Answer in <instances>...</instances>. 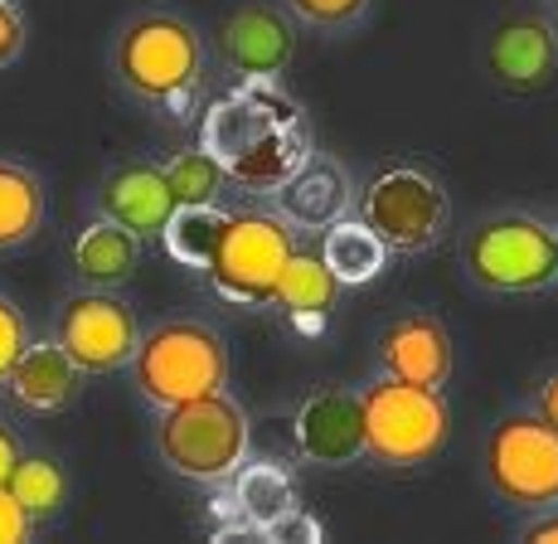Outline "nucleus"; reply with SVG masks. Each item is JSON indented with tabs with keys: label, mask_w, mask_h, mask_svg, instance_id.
Here are the masks:
<instances>
[{
	"label": "nucleus",
	"mask_w": 558,
	"mask_h": 544,
	"mask_svg": "<svg viewBox=\"0 0 558 544\" xmlns=\"http://www.w3.org/2000/svg\"><path fill=\"white\" fill-rule=\"evenodd\" d=\"M29 45V20L20 0H0V69H10Z\"/></svg>",
	"instance_id": "29"
},
{
	"label": "nucleus",
	"mask_w": 558,
	"mask_h": 544,
	"mask_svg": "<svg viewBox=\"0 0 558 544\" xmlns=\"http://www.w3.org/2000/svg\"><path fill=\"white\" fill-rule=\"evenodd\" d=\"M160 176H166L175 205H219V190L229 185V180H223V166L214 161L204 146L170 152L166 166H160Z\"/></svg>",
	"instance_id": "25"
},
{
	"label": "nucleus",
	"mask_w": 558,
	"mask_h": 544,
	"mask_svg": "<svg viewBox=\"0 0 558 544\" xmlns=\"http://www.w3.org/2000/svg\"><path fill=\"white\" fill-rule=\"evenodd\" d=\"M379 375L442 389L452 379V336H447V326L427 312L389 322L379 336Z\"/></svg>",
	"instance_id": "15"
},
{
	"label": "nucleus",
	"mask_w": 558,
	"mask_h": 544,
	"mask_svg": "<svg viewBox=\"0 0 558 544\" xmlns=\"http://www.w3.org/2000/svg\"><path fill=\"white\" fill-rule=\"evenodd\" d=\"M292 249H296V233L272 209H229L223 239L214 249L204 277H209L214 297H223L229 306L257 312V306H272L277 277H282Z\"/></svg>",
	"instance_id": "7"
},
{
	"label": "nucleus",
	"mask_w": 558,
	"mask_h": 544,
	"mask_svg": "<svg viewBox=\"0 0 558 544\" xmlns=\"http://www.w3.org/2000/svg\"><path fill=\"white\" fill-rule=\"evenodd\" d=\"M78 384H83V370L73 365L59 340H29L5 375L10 399L29 413H53L63 403H73Z\"/></svg>",
	"instance_id": "17"
},
{
	"label": "nucleus",
	"mask_w": 558,
	"mask_h": 544,
	"mask_svg": "<svg viewBox=\"0 0 558 544\" xmlns=\"http://www.w3.org/2000/svg\"><path fill=\"white\" fill-rule=\"evenodd\" d=\"M267 200H272V215L292 233H326L330 223L355 215V180L336 156L311 152Z\"/></svg>",
	"instance_id": "12"
},
{
	"label": "nucleus",
	"mask_w": 558,
	"mask_h": 544,
	"mask_svg": "<svg viewBox=\"0 0 558 544\" xmlns=\"http://www.w3.org/2000/svg\"><path fill=\"white\" fill-rule=\"evenodd\" d=\"M219 63L233 83H277L292 69L296 55V25L292 15L272 5H239L219 25Z\"/></svg>",
	"instance_id": "11"
},
{
	"label": "nucleus",
	"mask_w": 558,
	"mask_h": 544,
	"mask_svg": "<svg viewBox=\"0 0 558 544\" xmlns=\"http://www.w3.org/2000/svg\"><path fill=\"white\" fill-rule=\"evenodd\" d=\"M320 263L340 287H364L389 268V249L364 219H340L320 233Z\"/></svg>",
	"instance_id": "21"
},
{
	"label": "nucleus",
	"mask_w": 558,
	"mask_h": 544,
	"mask_svg": "<svg viewBox=\"0 0 558 544\" xmlns=\"http://www.w3.org/2000/svg\"><path fill=\"white\" fill-rule=\"evenodd\" d=\"M170 209H175V195H170L166 176L151 161H126L117 170H107L98 185V215L132 229L136 239H160Z\"/></svg>",
	"instance_id": "16"
},
{
	"label": "nucleus",
	"mask_w": 558,
	"mask_h": 544,
	"mask_svg": "<svg viewBox=\"0 0 558 544\" xmlns=\"http://www.w3.org/2000/svg\"><path fill=\"white\" fill-rule=\"evenodd\" d=\"M461 268L496 297H530L558 282V223L539 215H490L461 239Z\"/></svg>",
	"instance_id": "4"
},
{
	"label": "nucleus",
	"mask_w": 558,
	"mask_h": 544,
	"mask_svg": "<svg viewBox=\"0 0 558 544\" xmlns=\"http://www.w3.org/2000/svg\"><path fill=\"white\" fill-rule=\"evenodd\" d=\"M486 476L506 506H558V428L539 413H506L486 437Z\"/></svg>",
	"instance_id": "9"
},
{
	"label": "nucleus",
	"mask_w": 558,
	"mask_h": 544,
	"mask_svg": "<svg viewBox=\"0 0 558 544\" xmlns=\"http://www.w3.org/2000/svg\"><path fill=\"white\" fill-rule=\"evenodd\" d=\"M292 443L306 462L316 467H350L364 457V409L355 389H326L306 394L292 419Z\"/></svg>",
	"instance_id": "13"
},
{
	"label": "nucleus",
	"mask_w": 558,
	"mask_h": 544,
	"mask_svg": "<svg viewBox=\"0 0 558 544\" xmlns=\"http://www.w3.org/2000/svg\"><path fill=\"white\" fill-rule=\"evenodd\" d=\"M360 219L384 239L389 253H427L447 233L452 205L433 170L423 166H389L355 195Z\"/></svg>",
	"instance_id": "8"
},
{
	"label": "nucleus",
	"mask_w": 558,
	"mask_h": 544,
	"mask_svg": "<svg viewBox=\"0 0 558 544\" xmlns=\"http://www.w3.org/2000/svg\"><path fill=\"white\" fill-rule=\"evenodd\" d=\"M53 340L69 350V360L83 375H112L132 360L142 326L112 287H88V292L63 297L59 316H53Z\"/></svg>",
	"instance_id": "10"
},
{
	"label": "nucleus",
	"mask_w": 558,
	"mask_h": 544,
	"mask_svg": "<svg viewBox=\"0 0 558 544\" xmlns=\"http://www.w3.org/2000/svg\"><path fill=\"white\" fill-rule=\"evenodd\" d=\"M204 35L175 10H142L112 39V73L142 108L185 122L204 98Z\"/></svg>",
	"instance_id": "2"
},
{
	"label": "nucleus",
	"mask_w": 558,
	"mask_h": 544,
	"mask_svg": "<svg viewBox=\"0 0 558 544\" xmlns=\"http://www.w3.org/2000/svg\"><path fill=\"white\" fill-rule=\"evenodd\" d=\"M486 69H490V78L510 93L549 88V78L558 69V29L539 15L500 20L486 39Z\"/></svg>",
	"instance_id": "14"
},
{
	"label": "nucleus",
	"mask_w": 558,
	"mask_h": 544,
	"mask_svg": "<svg viewBox=\"0 0 558 544\" xmlns=\"http://www.w3.org/2000/svg\"><path fill=\"white\" fill-rule=\"evenodd\" d=\"M326 540V530H320V520H311L302 506H292L287 516H277L272 525L263 530V544H320Z\"/></svg>",
	"instance_id": "28"
},
{
	"label": "nucleus",
	"mask_w": 558,
	"mask_h": 544,
	"mask_svg": "<svg viewBox=\"0 0 558 544\" xmlns=\"http://www.w3.org/2000/svg\"><path fill=\"white\" fill-rule=\"evenodd\" d=\"M49 215V190L25 161H10L0 156V253L29 243L45 229Z\"/></svg>",
	"instance_id": "20"
},
{
	"label": "nucleus",
	"mask_w": 558,
	"mask_h": 544,
	"mask_svg": "<svg viewBox=\"0 0 558 544\" xmlns=\"http://www.w3.org/2000/svg\"><path fill=\"white\" fill-rule=\"evenodd\" d=\"M364 409V457L384 467H427L447 443L442 389L403 384L379 375L360 394Z\"/></svg>",
	"instance_id": "6"
},
{
	"label": "nucleus",
	"mask_w": 558,
	"mask_h": 544,
	"mask_svg": "<svg viewBox=\"0 0 558 544\" xmlns=\"http://www.w3.org/2000/svg\"><path fill=\"white\" fill-rule=\"evenodd\" d=\"M10 496L20 500V510H25L29 520H49L63 510V500H69V476H63V467L53 462V457H25L20 452L15 472H10Z\"/></svg>",
	"instance_id": "24"
},
{
	"label": "nucleus",
	"mask_w": 558,
	"mask_h": 544,
	"mask_svg": "<svg viewBox=\"0 0 558 544\" xmlns=\"http://www.w3.org/2000/svg\"><path fill=\"white\" fill-rule=\"evenodd\" d=\"M287 15L302 20L311 29H326V35H345L369 15L374 0H282Z\"/></svg>",
	"instance_id": "26"
},
{
	"label": "nucleus",
	"mask_w": 558,
	"mask_h": 544,
	"mask_svg": "<svg viewBox=\"0 0 558 544\" xmlns=\"http://www.w3.org/2000/svg\"><path fill=\"white\" fill-rule=\"evenodd\" d=\"M340 282L330 277V268L320 263V253H296L287 258L282 277H277L272 306L287 316V326H296L302 336H320L330 322V306H336Z\"/></svg>",
	"instance_id": "18"
},
{
	"label": "nucleus",
	"mask_w": 558,
	"mask_h": 544,
	"mask_svg": "<svg viewBox=\"0 0 558 544\" xmlns=\"http://www.w3.org/2000/svg\"><path fill=\"white\" fill-rule=\"evenodd\" d=\"M534 413H539L549 428H558V370L539 384V394H534Z\"/></svg>",
	"instance_id": "32"
},
{
	"label": "nucleus",
	"mask_w": 558,
	"mask_h": 544,
	"mask_svg": "<svg viewBox=\"0 0 558 544\" xmlns=\"http://www.w3.org/2000/svg\"><path fill=\"white\" fill-rule=\"evenodd\" d=\"M132 384L146 403L170 409V403L204 399L229 384V346L204 322H160L132 350Z\"/></svg>",
	"instance_id": "5"
},
{
	"label": "nucleus",
	"mask_w": 558,
	"mask_h": 544,
	"mask_svg": "<svg viewBox=\"0 0 558 544\" xmlns=\"http://www.w3.org/2000/svg\"><path fill=\"white\" fill-rule=\"evenodd\" d=\"M142 263V239L112 219H93L73 239V273L88 287H122Z\"/></svg>",
	"instance_id": "19"
},
{
	"label": "nucleus",
	"mask_w": 558,
	"mask_h": 544,
	"mask_svg": "<svg viewBox=\"0 0 558 544\" xmlns=\"http://www.w3.org/2000/svg\"><path fill=\"white\" fill-rule=\"evenodd\" d=\"M29 535H35V520L20 510L10 486H0V544H25Z\"/></svg>",
	"instance_id": "30"
},
{
	"label": "nucleus",
	"mask_w": 558,
	"mask_h": 544,
	"mask_svg": "<svg viewBox=\"0 0 558 544\" xmlns=\"http://www.w3.org/2000/svg\"><path fill=\"white\" fill-rule=\"evenodd\" d=\"M29 346V322H25V312H20L15 302H5L0 297V384H5L10 375V365H15V355Z\"/></svg>",
	"instance_id": "27"
},
{
	"label": "nucleus",
	"mask_w": 558,
	"mask_h": 544,
	"mask_svg": "<svg viewBox=\"0 0 558 544\" xmlns=\"http://www.w3.org/2000/svg\"><path fill=\"white\" fill-rule=\"evenodd\" d=\"M248 447H253V423L223 389L160 409L156 452L185 482L223 486L248 462Z\"/></svg>",
	"instance_id": "3"
},
{
	"label": "nucleus",
	"mask_w": 558,
	"mask_h": 544,
	"mask_svg": "<svg viewBox=\"0 0 558 544\" xmlns=\"http://www.w3.org/2000/svg\"><path fill=\"white\" fill-rule=\"evenodd\" d=\"M15 462H20V443H15V433H10V428H0V486L10 482V472H15Z\"/></svg>",
	"instance_id": "33"
},
{
	"label": "nucleus",
	"mask_w": 558,
	"mask_h": 544,
	"mask_svg": "<svg viewBox=\"0 0 558 544\" xmlns=\"http://www.w3.org/2000/svg\"><path fill=\"white\" fill-rule=\"evenodd\" d=\"M199 146L223 166V180L248 195H272L316 152L302 102L277 83H239L204 108Z\"/></svg>",
	"instance_id": "1"
},
{
	"label": "nucleus",
	"mask_w": 558,
	"mask_h": 544,
	"mask_svg": "<svg viewBox=\"0 0 558 544\" xmlns=\"http://www.w3.org/2000/svg\"><path fill=\"white\" fill-rule=\"evenodd\" d=\"M229 496H233V510H239V520H248V525L267 530L277 516H287V510L296 506V482L287 476V467L277 462H243L239 472L229 476Z\"/></svg>",
	"instance_id": "22"
},
{
	"label": "nucleus",
	"mask_w": 558,
	"mask_h": 544,
	"mask_svg": "<svg viewBox=\"0 0 558 544\" xmlns=\"http://www.w3.org/2000/svg\"><path fill=\"white\" fill-rule=\"evenodd\" d=\"M520 540H530V544H558V506H544L539 520H524Z\"/></svg>",
	"instance_id": "31"
},
{
	"label": "nucleus",
	"mask_w": 558,
	"mask_h": 544,
	"mask_svg": "<svg viewBox=\"0 0 558 544\" xmlns=\"http://www.w3.org/2000/svg\"><path fill=\"white\" fill-rule=\"evenodd\" d=\"M223 223H229V209H219V205H175L166 229H160V243H166V253L180 268L204 273L223 239Z\"/></svg>",
	"instance_id": "23"
}]
</instances>
